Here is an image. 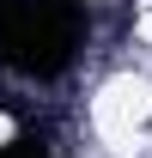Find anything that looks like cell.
Instances as JSON below:
<instances>
[{"label":"cell","instance_id":"6da1fadb","mask_svg":"<svg viewBox=\"0 0 152 158\" xmlns=\"http://www.w3.org/2000/svg\"><path fill=\"white\" fill-rule=\"evenodd\" d=\"M85 43L79 0H0V67L19 79H55Z\"/></svg>","mask_w":152,"mask_h":158},{"label":"cell","instance_id":"7a4b0ae2","mask_svg":"<svg viewBox=\"0 0 152 158\" xmlns=\"http://www.w3.org/2000/svg\"><path fill=\"white\" fill-rule=\"evenodd\" d=\"M0 158H55L49 146H37V140H6L0 146Z\"/></svg>","mask_w":152,"mask_h":158}]
</instances>
